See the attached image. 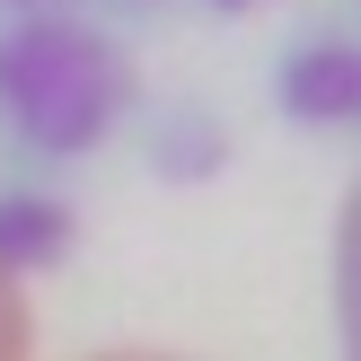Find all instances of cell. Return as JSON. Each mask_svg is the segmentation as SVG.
Instances as JSON below:
<instances>
[{
	"label": "cell",
	"instance_id": "cell-2",
	"mask_svg": "<svg viewBox=\"0 0 361 361\" xmlns=\"http://www.w3.org/2000/svg\"><path fill=\"white\" fill-rule=\"evenodd\" d=\"M274 106L291 123H361V44L353 35H309L282 53Z\"/></svg>",
	"mask_w": 361,
	"mask_h": 361
},
{
	"label": "cell",
	"instance_id": "cell-3",
	"mask_svg": "<svg viewBox=\"0 0 361 361\" xmlns=\"http://www.w3.org/2000/svg\"><path fill=\"white\" fill-rule=\"evenodd\" d=\"M71 247V212L53 194H0V274H44Z\"/></svg>",
	"mask_w": 361,
	"mask_h": 361
},
{
	"label": "cell",
	"instance_id": "cell-1",
	"mask_svg": "<svg viewBox=\"0 0 361 361\" xmlns=\"http://www.w3.org/2000/svg\"><path fill=\"white\" fill-rule=\"evenodd\" d=\"M123 106H133V53L106 44L97 27H71V18L0 27V115L18 123V141L71 159L97 133H115Z\"/></svg>",
	"mask_w": 361,
	"mask_h": 361
},
{
	"label": "cell",
	"instance_id": "cell-6",
	"mask_svg": "<svg viewBox=\"0 0 361 361\" xmlns=\"http://www.w3.org/2000/svg\"><path fill=\"white\" fill-rule=\"evenodd\" d=\"M212 9H229V18H238V9H264V0H212Z\"/></svg>",
	"mask_w": 361,
	"mask_h": 361
},
{
	"label": "cell",
	"instance_id": "cell-4",
	"mask_svg": "<svg viewBox=\"0 0 361 361\" xmlns=\"http://www.w3.org/2000/svg\"><path fill=\"white\" fill-rule=\"evenodd\" d=\"M168 133H176V141H159V150H150V159H159V176H203V168H221V150H229L212 115H176Z\"/></svg>",
	"mask_w": 361,
	"mask_h": 361
},
{
	"label": "cell",
	"instance_id": "cell-5",
	"mask_svg": "<svg viewBox=\"0 0 361 361\" xmlns=\"http://www.w3.org/2000/svg\"><path fill=\"white\" fill-rule=\"evenodd\" d=\"M344 300H353V361H361V212H353V247H344Z\"/></svg>",
	"mask_w": 361,
	"mask_h": 361
}]
</instances>
